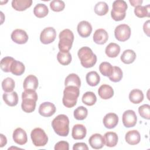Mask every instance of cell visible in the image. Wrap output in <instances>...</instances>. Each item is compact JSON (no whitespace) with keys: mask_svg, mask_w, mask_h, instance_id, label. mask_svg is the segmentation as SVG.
Here are the masks:
<instances>
[{"mask_svg":"<svg viewBox=\"0 0 150 150\" xmlns=\"http://www.w3.org/2000/svg\"><path fill=\"white\" fill-rule=\"evenodd\" d=\"M38 97L35 90H25L22 94L21 107L22 110L27 113L35 111Z\"/></svg>","mask_w":150,"mask_h":150,"instance_id":"cell-1","label":"cell"},{"mask_svg":"<svg viewBox=\"0 0 150 150\" xmlns=\"http://www.w3.org/2000/svg\"><path fill=\"white\" fill-rule=\"evenodd\" d=\"M54 131L59 136L67 137L69 132V120L67 115L59 114L52 122Z\"/></svg>","mask_w":150,"mask_h":150,"instance_id":"cell-2","label":"cell"},{"mask_svg":"<svg viewBox=\"0 0 150 150\" xmlns=\"http://www.w3.org/2000/svg\"><path fill=\"white\" fill-rule=\"evenodd\" d=\"M77 55L81 64L85 68L92 67L97 62V56L89 47L84 46L80 48Z\"/></svg>","mask_w":150,"mask_h":150,"instance_id":"cell-3","label":"cell"},{"mask_svg":"<svg viewBox=\"0 0 150 150\" xmlns=\"http://www.w3.org/2000/svg\"><path fill=\"white\" fill-rule=\"evenodd\" d=\"M80 94L79 88L73 86L65 87L63 91L62 102L67 108H72L76 105Z\"/></svg>","mask_w":150,"mask_h":150,"instance_id":"cell-4","label":"cell"},{"mask_svg":"<svg viewBox=\"0 0 150 150\" xmlns=\"http://www.w3.org/2000/svg\"><path fill=\"white\" fill-rule=\"evenodd\" d=\"M59 42L58 47L60 52H69L73 45L74 40V35L71 30L69 29L63 30L59 34Z\"/></svg>","mask_w":150,"mask_h":150,"instance_id":"cell-5","label":"cell"},{"mask_svg":"<svg viewBox=\"0 0 150 150\" xmlns=\"http://www.w3.org/2000/svg\"><path fill=\"white\" fill-rule=\"evenodd\" d=\"M128 8L127 2L123 0H117L112 3V8L111 12V18L115 21L123 20L126 15Z\"/></svg>","mask_w":150,"mask_h":150,"instance_id":"cell-6","label":"cell"},{"mask_svg":"<svg viewBox=\"0 0 150 150\" xmlns=\"http://www.w3.org/2000/svg\"><path fill=\"white\" fill-rule=\"evenodd\" d=\"M33 145L36 146H44L48 142V137L43 129L40 128L33 129L30 133Z\"/></svg>","mask_w":150,"mask_h":150,"instance_id":"cell-7","label":"cell"},{"mask_svg":"<svg viewBox=\"0 0 150 150\" xmlns=\"http://www.w3.org/2000/svg\"><path fill=\"white\" fill-rule=\"evenodd\" d=\"M114 35L118 41L125 42L130 38L131 28L127 24L119 25L114 30Z\"/></svg>","mask_w":150,"mask_h":150,"instance_id":"cell-8","label":"cell"},{"mask_svg":"<svg viewBox=\"0 0 150 150\" xmlns=\"http://www.w3.org/2000/svg\"><path fill=\"white\" fill-rule=\"evenodd\" d=\"M56 37V30L53 27H47L41 32L40 40L43 44L47 45L52 43L55 40Z\"/></svg>","mask_w":150,"mask_h":150,"instance_id":"cell-9","label":"cell"},{"mask_svg":"<svg viewBox=\"0 0 150 150\" xmlns=\"http://www.w3.org/2000/svg\"><path fill=\"white\" fill-rule=\"evenodd\" d=\"M122 120L124 127L127 128L133 127L137 124V117L134 111L128 110L123 113Z\"/></svg>","mask_w":150,"mask_h":150,"instance_id":"cell-10","label":"cell"},{"mask_svg":"<svg viewBox=\"0 0 150 150\" xmlns=\"http://www.w3.org/2000/svg\"><path fill=\"white\" fill-rule=\"evenodd\" d=\"M56 111L54 104L50 102H44L39 107V113L40 115L45 117H49L53 115Z\"/></svg>","mask_w":150,"mask_h":150,"instance_id":"cell-11","label":"cell"},{"mask_svg":"<svg viewBox=\"0 0 150 150\" xmlns=\"http://www.w3.org/2000/svg\"><path fill=\"white\" fill-rule=\"evenodd\" d=\"M11 39L17 44H25L28 40L29 37L27 33L22 29H16L11 33Z\"/></svg>","mask_w":150,"mask_h":150,"instance_id":"cell-12","label":"cell"},{"mask_svg":"<svg viewBox=\"0 0 150 150\" xmlns=\"http://www.w3.org/2000/svg\"><path fill=\"white\" fill-rule=\"evenodd\" d=\"M118 117L116 114L110 112L104 116L103 122L105 128L108 129H112L117 126L118 123Z\"/></svg>","mask_w":150,"mask_h":150,"instance_id":"cell-13","label":"cell"},{"mask_svg":"<svg viewBox=\"0 0 150 150\" xmlns=\"http://www.w3.org/2000/svg\"><path fill=\"white\" fill-rule=\"evenodd\" d=\"M77 29L81 37L87 38L91 35L92 32V26L88 22L82 21L79 23Z\"/></svg>","mask_w":150,"mask_h":150,"instance_id":"cell-14","label":"cell"},{"mask_svg":"<svg viewBox=\"0 0 150 150\" xmlns=\"http://www.w3.org/2000/svg\"><path fill=\"white\" fill-rule=\"evenodd\" d=\"M12 137L14 142L21 145L25 144L28 141L26 132L21 128H17L14 130Z\"/></svg>","mask_w":150,"mask_h":150,"instance_id":"cell-15","label":"cell"},{"mask_svg":"<svg viewBox=\"0 0 150 150\" xmlns=\"http://www.w3.org/2000/svg\"><path fill=\"white\" fill-rule=\"evenodd\" d=\"M88 142L91 147L95 149L102 148L105 144L104 137L100 134H93L90 137Z\"/></svg>","mask_w":150,"mask_h":150,"instance_id":"cell-16","label":"cell"},{"mask_svg":"<svg viewBox=\"0 0 150 150\" xmlns=\"http://www.w3.org/2000/svg\"><path fill=\"white\" fill-rule=\"evenodd\" d=\"M87 134V129L85 126L83 124H78L73 127L71 136L76 140L83 139L84 138Z\"/></svg>","mask_w":150,"mask_h":150,"instance_id":"cell-17","label":"cell"},{"mask_svg":"<svg viewBox=\"0 0 150 150\" xmlns=\"http://www.w3.org/2000/svg\"><path fill=\"white\" fill-rule=\"evenodd\" d=\"M108 39V33L103 29H97L93 35V40L98 45H103L105 43Z\"/></svg>","mask_w":150,"mask_h":150,"instance_id":"cell-18","label":"cell"},{"mask_svg":"<svg viewBox=\"0 0 150 150\" xmlns=\"http://www.w3.org/2000/svg\"><path fill=\"white\" fill-rule=\"evenodd\" d=\"M38 78L34 75L30 74L25 79L23 86L25 90H36L38 87Z\"/></svg>","mask_w":150,"mask_h":150,"instance_id":"cell-19","label":"cell"},{"mask_svg":"<svg viewBox=\"0 0 150 150\" xmlns=\"http://www.w3.org/2000/svg\"><path fill=\"white\" fill-rule=\"evenodd\" d=\"M126 142L131 145L138 144L141 141V135L137 130H131L127 132L125 136Z\"/></svg>","mask_w":150,"mask_h":150,"instance_id":"cell-20","label":"cell"},{"mask_svg":"<svg viewBox=\"0 0 150 150\" xmlns=\"http://www.w3.org/2000/svg\"><path fill=\"white\" fill-rule=\"evenodd\" d=\"M98 94L102 99L108 100L114 96V90L108 84H103L99 87Z\"/></svg>","mask_w":150,"mask_h":150,"instance_id":"cell-21","label":"cell"},{"mask_svg":"<svg viewBox=\"0 0 150 150\" xmlns=\"http://www.w3.org/2000/svg\"><path fill=\"white\" fill-rule=\"evenodd\" d=\"M32 0H13L12 1V8L18 11H23L31 6Z\"/></svg>","mask_w":150,"mask_h":150,"instance_id":"cell-22","label":"cell"},{"mask_svg":"<svg viewBox=\"0 0 150 150\" xmlns=\"http://www.w3.org/2000/svg\"><path fill=\"white\" fill-rule=\"evenodd\" d=\"M2 98L5 103L10 107H14L18 103V96L15 91L8 93H5L2 96Z\"/></svg>","mask_w":150,"mask_h":150,"instance_id":"cell-23","label":"cell"},{"mask_svg":"<svg viewBox=\"0 0 150 150\" xmlns=\"http://www.w3.org/2000/svg\"><path fill=\"white\" fill-rule=\"evenodd\" d=\"M103 137L106 146L108 147H114L117 144L118 137L115 132H107L104 134Z\"/></svg>","mask_w":150,"mask_h":150,"instance_id":"cell-24","label":"cell"},{"mask_svg":"<svg viewBox=\"0 0 150 150\" xmlns=\"http://www.w3.org/2000/svg\"><path fill=\"white\" fill-rule=\"evenodd\" d=\"M120 52V47L118 45L115 43H110L108 44L105 49L106 55L111 58L116 57Z\"/></svg>","mask_w":150,"mask_h":150,"instance_id":"cell-25","label":"cell"},{"mask_svg":"<svg viewBox=\"0 0 150 150\" xmlns=\"http://www.w3.org/2000/svg\"><path fill=\"white\" fill-rule=\"evenodd\" d=\"M65 87L73 86L79 88L81 86V80L79 76L75 73H71L69 74L65 79L64 81Z\"/></svg>","mask_w":150,"mask_h":150,"instance_id":"cell-26","label":"cell"},{"mask_svg":"<svg viewBox=\"0 0 150 150\" xmlns=\"http://www.w3.org/2000/svg\"><path fill=\"white\" fill-rule=\"evenodd\" d=\"M129 99L133 104H139L144 100V94L141 90L133 89L129 94Z\"/></svg>","mask_w":150,"mask_h":150,"instance_id":"cell-27","label":"cell"},{"mask_svg":"<svg viewBox=\"0 0 150 150\" xmlns=\"http://www.w3.org/2000/svg\"><path fill=\"white\" fill-rule=\"evenodd\" d=\"M121 60L125 64H131L136 59V53L131 49H127L123 52L121 56Z\"/></svg>","mask_w":150,"mask_h":150,"instance_id":"cell-28","label":"cell"},{"mask_svg":"<svg viewBox=\"0 0 150 150\" xmlns=\"http://www.w3.org/2000/svg\"><path fill=\"white\" fill-rule=\"evenodd\" d=\"M86 79L87 84L92 87L97 86L100 81V77L99 74L95 71L88 72L86 74Z\"/></svg>","mask_w":150,"mask_h":150,"instance_id":"cell-29","label":"cell"},{"mask_svg":"<svg viewBox=\"0 0 150 150\" xmlns=\"http://www.w3.org/2000/svg\"><path fill=\"white\" fill-rule=\"evenodd\" d=\"M25 70V65L20 61L15 60L11 67V72L15 76H21L24 72Z\"/></svg>","mask_w":150,"mask_h":150,"instance_id":"cell-30","label":"cell"},{"mask_svg":"<svg viewBox=\"0 0 150 150\" xmlns=\"http://www.w3.org/2000/svg\"><path fill=\"white\" fill-rule=\"evenodd\" d=\"M48 13V8L46 5L43 4H38L34 7L33 13L36 17L39 18L45 17L47 16Z\"/></svg>","mask_w":150,"mask_h":150,"instance_id":"cell-31","label":"cell"},{"mask_svg":"<svg viewBox=\"0 0 150 150\" xmlns=\"http://www.w3.org/2000/svg\"><path fill=\"white\" fill-rule=\"evenodd\" d=\"M82 102L88 105L91 106L93 105L97 101V97L96 94L92 91L86 92L82 97Z\"/></svg>","mask_w":150,"mask_h":150,"instance_id":"cell-32","label":"cell"},{"mask_svg":"<svg viewBox=\"0 0 150 150\" xmlns=\"http://www.w3.org/2000/svg\"><path fill=\"white\" fill-rule=\"evenodd\" d=\"M71 55L69 52H59L57 54V60L59 63L62 65L66 66L69 64L71 62Z\"/></svg>","mask_w":150,"mask_h":150,"instance_id":"cell-33","label":"cell"},{"mask_svg":"<svg viewBox=\"0 0 150 150\" xmlns=\"http://www.w3.org/2000/svg\"><path fill=\"white\" fill-rule=\"evenodd\" d=\"M149 5L146 6H138L135 8L134 13L138 18L149 17Z\"/></svg>","mask_w":150,"mask_h":150,"instance_id":"cell-34","label":"cell"},{"mask_svg":"<svg viewBox=\"0 0 150 150\" xmlns=\"http://www.w3.org/2000/svg\"><path fill=\"white\" fill-rule=\"evenodd\" d=\"M108 12V6L105 2H98L94 6V12L99 16H103Z\"/></svg>","mask_w":150,"mask_h":150,"instance_id":"cell-35","label":"cell"},{"mask_svg":"<svg viewBox=\"0 0 150 150\" xmlns=\"http://www.w3.org/2000/svg\"><path fill=\"white\" fill-rule=\"evenodd\" d=\"M15 59L10 56H6L4 57L1 61V69L5 73L11 72V67Z\"/></svg>","mask_w":150,"mask_h":150,"instance_id":"cell-36","label":"cell"},{"mask_svg":"<svg viewBox=\"0 0 150 150\" xmlns=\"http://www.w3.org/2000/svg\"><path fill=\"white\" fill-rule=\"evenodd\" d=\"M15 81L11 77L5 79L2 82V90L6 93L12 92L15 88Z\"/></svg>","mask_w":150,"mask_h":150,"instance_id":"cell-37","label":"cell"},{"mask_svg":"<svg viewBox=\"0 0 150 150\" xmlns=\"http://www.w3.org/2000/svg\"><path fill=\"white\" fill-rule=\"evenodd\" d=\"M122 76L123 73L121 68L118 66H114L112 72L108 77L111 81L116 83L121 81V80L122 78Z\"/></svg>","mask_w":150,"mask_h":150,"instance_id":"cell-38","label":"cell"},{"mask_svg":"<svg viewBox=\"0 0 150 150\" xmlns=\"http://www.w3.org/2000/svg\"><path fill=\"white\" fill-rule=\"evenodd\" d=\"M99 70L100 73L104 76L109 77L113 70V67L111 64L107 62H102L99 66Z\"/></svg>","mask_w":150,"mask_h":150,"instance_id":"cell-39","label":"cell"},{"mask_svg":"<svg viewBox=\"0 0 150 150\" xmlns=\"http://www.w3.org/2000/svg\"><path fill=\"white\" fill-rule=\"evenodd\" d=\"M88 114L87 109L83 107H78L74 111V117L77 120H84Z\"/></svg>","mask_w":150,"mask_h":150,"instance_id":"cell-40","label":"cell"},{"mask_svg":"<svg viewBox=\"0 0 150 150\" xmlns=\"http://www.w3.org/2000/svg\"><path fill=\"white\" fill-rule=\"evenodd\" d=\"M138 112L140 116L146 120L150 119V105L145 104L141 105L138 108Z\"/></svg>","mask_w":150,"mask_h":150,"instance_id":"cell-41","label":"cell"},{"mask_svg":"<svg viewBox=\"0 0 150 150\" xmlns=\"http://www.w3.org/2000/svg\"><path fill=\"white\" fill-rule=\"evenodd\" d=\"M50 7L51 9L54 12H60L64 9L65 4L63 1L54 0L50 2Z\"/></svg>","mask_w":150,"mask_h":150,"instance_id":"cell-42","label":"cell"},{"mask_svg":"<svg viewBox=\"0 0 150 150\" xmlns=\"http://www.w3.org/2000/svg\"><path fill=\"white\" fill-rule=\"evenodd\" d=\"M54 149L55 150H69V144L66 141H61L56 144Z\"/></svg>","mask_w":150,"mask_h":150,"instance_id":"cell-43","label":"cell"},{"mask_svg":"<svg viewBox=\"0 0 150 150\" xmlns=\"http://www.w3.org/2000/svg\"><path fill=\"white\" fill-rule=\"evenodd\" d=\"M73 150L77 149H83V150H88V148L86 143L84 142H77L73 145Z\"/></svg>","mask_w":150,"mask_h":150,"instance_id":"cell-44","label":"cell"},{"mask_svg":"<svg viewBox=\"0 0 150 150\" xmlns=\"http://www.w3.org/2000/svg\"><path fill=\"white\" fill-rule=\"evenodd\" d=\"M143 29L145 33L148 36H149V21L148 20L145 22L143 25Z\"/></svg>","mask_w":150,"mask_h":150,"instance_id":"cell-45","label":"cell"},{"mask_svg":"<svg viewBox=\"0 0 150 150\" xmlns=\"http://www.w3.org/2000/svg\"><path fill=\"white\" fill-rule=\"evenodd\" d=\"M129 2L132 6L137 7L138 6H141L143 1L142 0H129Z\"/></svg>","mask_w":150,"mask_h":150,"instance_id":"cell-46","label":"cell"},{"mask_svg":"<svg viewBox=\"0 0 150 150\" xmlns=\"http://www.w3.org/2000/svg\"><path fill=\"white\" fill-rule=\"evenodd\" d=\"M0 138H1V142H0V147L4 146L6 143H7V139L5 135L3 134H0Z\"/></svg>","mask_w":150,"mask_h":150,"instance_id":"cell-47","label":"cell"}]
</instances>
